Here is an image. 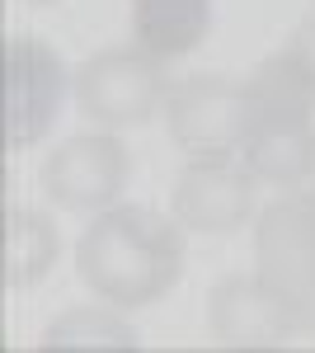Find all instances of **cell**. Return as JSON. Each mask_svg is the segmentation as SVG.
<instances>
[{"instance_id":"obj_9","label":"cell","mask_w":315,"mask_h":353,"mask_svg":"<svg viewBox=\"0 0 315 353\" xmlns=\"http://www.w3.org/2000/svg\"><path fill=\"white\" fill-rule=\"evenodd\" d=\"M254 269L292 301L315 283V198L292 189L254 221Z\"/></svg>"},{"instance_id":"obj_2","label":"cell","mask_w":315,"mask_h":353,"mask_svg":"<svg viewBox=\"0 0 315 353\" xmlns=\"http://www.w3.org/2000/svg\"><path fill=\"white\" fill-rule=\"evenodd\" d=\"M250 90H254V123L240 141L236 161L268 189H301L315 174V94L296 81L283 52L259 61Z\"/></svg>"},{"instance_id":"obj_14","label":"cell","mask_w":315,"mask_h":353,"mask_svg":"<svg viewBox=\"0 0 315 353\" xmlns=\"http://www.w3.org/2000/svg\"><path fill=\"white\" fill-rule=\"evenodd\" d=\"M296 325H301V334H311V339H315V283L296 297Z\"/></svg>"},{"instance_id":"obj_3","label":"cell","mask_w":315,"mask_h":353,"mask_svg":"<svg viewBox=\"0 0 315 353\" xmlns=\"http://www.w3.org/2000/svg\"><path fill=\"white\" fill-rule=\"evenodd\" d=\"M170 71L165 57L146 52L141 43H118L85 57L76 71V104L94 128H141L156 113H165L170 99Z\"/></svg>"},{"instance_id":"obj_4","label":"cell","mask_w":315,"mask_h":353,"mask_svg":"<svg viewBox=\"0 0 315 353\" xmlns=\"http://www.w3.org/2000/svg\"><path fill=\"white\" fill-rule=\"evenodd\" d=\"M250 123H254V90L236 76H216V71L184 76L165 99L170 141L188 151V161L236 156Z\"/></svg>"},{"instance_id":"obj_6","label":"cell","mask_w":315,"mask_h":353,"mask_svg":"<svg viewBox=\"0 0 315 353\" xmlns=\"http://www.w3.org/2000/svg\"><path fill=\"white\" fill-rule=\"evenodd\" d=\"M207 330L221 349H245V353L287 349L301 334L296 301L287 292H278L259 269L231 273L207 292Z\"/></svg>"},{"instance_id":"obj_5","label":"cell","mask_w":315,"mask_h":353,"mask_svg":"<svg viewBox=\"0 0 315 353\" xmlns=\"http://www.w3.org/2000/svg\"><path fill=\"white\" fill-rule=\"evenodd\" d=\"M61 94H66V66L61 57L33 38V33H14L5 38L0 52V109H5V151H28L38 146L48 128L61 113Z\"/></svg>"},{"instance_id":"obj_1","label":"cell","mask_w":315,"mask_h":353,"mask_svg":"<svg viewBox=\"0 0 315 353\" xmlns=\"http://www.w3.org/2000/svg\"><path fill=\"white\" fill-rule=\"evenodd\" d=\"M76 273L108 306H151L184 278V226L151 208H104L76 245Z\"/></svg>"},{"instance_id":"obj_12","label":"cell","mask_w":315,"mask_h":353,"mask_svg":"<svg viewBox=\"0 0 315 353\" xmlns=\"http://www.w3.org/2000/svg\"><path fill=\"white\" fill-rule=\"evenodd\" d=\"M43 353H136L141 334L132 330L123 306H71L38 339Z\"/></svg>"},{"instance_id":"obj_8","label":"cell","mask_w":315,"mask_h":353,"mask_svg":"<svg viewBox=\"0 0 315 353\" xmlns=\"http://www.w3.org/2000/svg\"><path fill=\"white\" fill-rule=\"evenodd\" d=\"M254 174L231 156H203L188 161L174 179V221L184 231H203V236H231L254 217Z\"/></svg>"},{"instance_id":"obj_10","label":"cell","mask_w":315,"mask_h":353,"mask_svg":"<svg viewBox=\"0 0 315 353\" xmlns=\"http://www.w3.org/2000/svg\"><path fill=\"white\" fill-rule=\"evenodd\" d=\"M57 254H61V236H57L52 217L33 212V208H10L5 212V250H0V278L10 292L38 288L52 273Z\"/></svg>"},{"instance_id":"obj_11","label":"cell","mask_w":315,"mask_h":353,"mask_svg":"<svg viewBox=\"0 0 315 353\" xmlns=\"http://www.w3.org/2000/svg\"><path fill=\"white\" fill-rule=\"evenodd\" d=\"M212 28V0H132V33L156 57H188Z\"/></svg>"},{"instance_id":"obj_7","label":"cell","mask_w":315,"mask_h":353,"mask_svg":"<svg viewBox=\"0 0 315 353\" xmlns=\"http://www.w3.org/2000/svg\"><path fill=\"white\" fill-rule=\"evenodd\" d=\"M132 174L128 146L113 132H85L61 141L38 165V189L61 212H104L118 203V193Z\"/></svg>"},{"instance_id":"obj_16","label":"cell","mask_w":315,"mask_h":353,"mask_svg":"<svg viewBox=\"0 0 315 353\" xmlns=\"http://www.w3.org/2000/svg\"><path fill=\"white\" fill-rule=\"evenodd\" d=\"M306 193H311V198H315V189H306Z\"/></svg>"},{"instance_id":"obj_13","label":"cell","mask_w":315,"mask_h":353,"mask_svg":"<svg viewBox=\"0 0 315 353\" xmlns=\"http://www.w3.org/2000/svg\"><path fill=\"white\" fill-rule=\"evenodd\" d=\"M283 61L296 71V81H301V85L315 94V14L296 24V33H292L287 48H283Z\"/></svg>"},{"instance_id":"obj_15","label":"cell","mask_w":315,"mask_h":353,"mask_svg":"<svg viewBox=\"0 0 315 353\" xmlns=\"http://www.w3.org/2000/svg\"><path fill=\"white\" fill-rule=\"evenodd\" d=\"M28 5H52V0H28Z\"/></svg>"}]
</instances>
